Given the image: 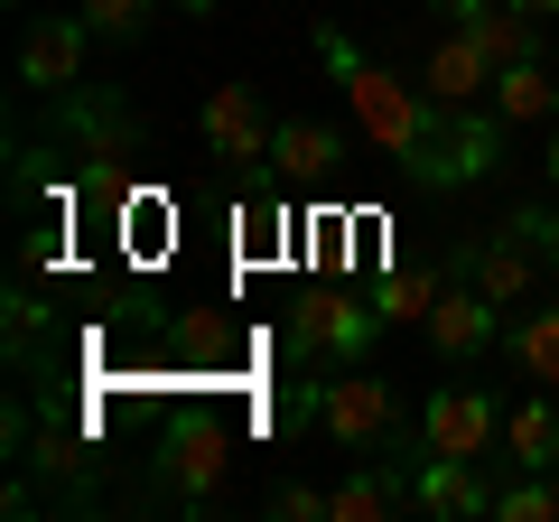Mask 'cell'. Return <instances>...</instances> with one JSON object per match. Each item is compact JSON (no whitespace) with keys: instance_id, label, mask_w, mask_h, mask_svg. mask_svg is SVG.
<instances>
[{"instance_id":"cell-1","label":"cell","mask_w":559,"mask_h":522,"mask_svg":"<svg viewBox=\"0 0 559 522\" xmlns=\"http://www.w3.org/2000/svg\"><path fill=\"white\" fill-rule=\"evenodd\" d=\"M318 57H326V75L345 84V103H355V121H364V141H373L411 187L448 197V187H476L485 168L503 159V131H513L503 112L439 103L429 84H411V75H392V66L355 57V38H336V28H318Z\"/></svg>"},{"instance_id":"cell-2","label":"cell","mask_w":559,"mask_h":522,"mask_svg":"<svg viewBox=\"0 0 559 522\" xmlns=\"http://www.w3.org/2000/svg\"><path fill=\"white\" fill-rule=\"evenodd\" d=\"M308 420H318L336 448L373 458V448H392L401 402H392V382H382V373H364V364H336L326 382H308Z\"/></svg>"},{"instance_id":"cell-3","label":"cell","mask_w":559,"mask_h":522,"mask_svg":"<svg viewBox=\"0 0 559 522\" xmlns=\"http://www.w3.org/2000/svg\"><path fill=\"white\" fill-rule=\"evenodd\" d=\"M382 327H392V318H382L373 289H326V299L289 308V345H299L308 364H326V373H336V364H364Z\"/></svg>"},{"instance_id":"cell-4","label":"cell","mask_w":559,"mask_h":522,"mask_svg":"<svg viewBox=\"0 0 559 522\" xmlns=\"http://www.w3.org/2000/svg\"><path fill=\"white\" fill-rule=\"evenodd\" d=\"M419 448H439V458H495L503 448V411L485 402L476 382H448V392H429V411H419Z\"/></svg>"},{"instance_id":"cell-5","label":"cell","mask_w":559,"mask_h":522,"mask_svg":"<svg viewBox=\"0 0 559 522\" xmlns=\"http://www.w3.org/2000/svg\"><path fill=\"white\" fill-rule=\"evenodd\" d=\"M419 336L439 345L448 364H476L485 345H503V308L485 299L476 281H439V299H429V318H419Z\"/></svg>"},{"instance_id":"cell-6","label":"cell","mask_w":559,"mask_h":522,"mask_svg":"<svg viewBox=\"0 0 559 522\" xmlns=\"http://www.w3.org/2000/svg\"><path fill=\"white\" fill-rule=\"evenodd\" d=\"M197 131H205V159L252 168V159H271V131H280V121L261 112L252 84H215V94H205V112H197Z\"/></svg>"},{"instance_id":"cell-7","label":"cell","mask_w":559,"mask_h":522,"mask_svg":"<svg viewBox=\"0 0 559 522\" xmlns=\"http://www.w3.org/2000/svg\"><path fill=\"white\" fill-rule=\"evenodd\" d=\"M84 47H103L94 28H84V10H57V20H38L20 38V84L28 94H66V84L84 75Z\"/></svg>"},{"instance_id":"cell-8","label":"cell","mask_w":559,"mask_h":522,"mask_svg":"<svg viewBox=\"0 0 559 522\" xmlns=\"http://www.w3.org/2000/svg\"><path fill=\"white\" fill-rule=\"evenodd\" d=\"M457 271H466V281H476L495 308H522V299H532V281L550 271V261L532 252V234H513V224H503L495 242H466V252H457Z\"/></svg>"},{"instance_id":"cell-9","label":"cell","mask_w":559,"mask_h":522,"mask_svg":"<svg viewBox=\"0 0 559 522\" xmlns=\"http://www.w3.org/2000/svg\"><path fill=\"white\" fill-rule=\"evenodd\" d=\"M429 10H448V28H466V38H476L495 66L540 57V47H532V20H522L513 0H429Z\"/></svg>"},{"instance_id":"cell-10","label":"cell","mask_w":559,"mask_h":522,"mask_svg":"<svg viewBox=\"0 0 559 522\" xmlns=\"http://www.w3.org/2000/svg\"><path fill=\"white\" fill-rule=\"evenodd\" d=\"M215 476H224V429L178 420V439H168V458H159V485H168V495H187V503H205V495H215Z\"/></svg>"},{"instance_id":"cell-11","label":"cell","mask_w":559,"mask_h":522,"mask_svg":"<svg viewBox=\"0 0 559 522\" xmlns=\"http://www.w3.org/2000/svg\"><path fill=\"white\" fill-rule=\"evenodd\" d=\"M419 84H429L439 103H485V94H495V57H485L466 28H448V38L429 47V75H419Z\"/></svg>"},{"instance_id":"cell-12","label":"cell","mask_w":559,"mask_h":522,"mask_svg":"<svg viewBox=\"0 0 559 522\" xmlns=\"http://www.w3.org/2000/svg\"><path fill=\"white\" fill-rule=\"evenodd\" d=\"M382 513H411V495H401V466H355L345 485H326V522H382Z\"/></svg>"},{"instance_id":"cell-13","label":"cell","mask_w":559,"mask_h":522,"mask_svg":"<svg viewBox=\"0 0 559 522\" xmlns=\"http://www.w3.org/2000/svg\"><path fill=\"white\" fill-rule=\"evenodd\" d=\"M503 466H532V476L559 466V402H550V392L503 411Z\"/></svg>"},{"instance_id":"cell-14","label":"cell","mask_w":559,"mask_h":522,"mask_svg":"<svg viewBox=\"0 0 559 522\" xmlns=\"http://www.w3.org/2000/svg\"><path fill=\"white\" fill-rule=\"evenodd\" d=\"M495 112L503 121H559V66H540V57L495 66Z\"/></svg>"},{"instance_id":"cell-15","label":"cell","mask_w":559,"mask_h":522,"mask_svg":"<svg viewBox=\"0 0 559 522\" xmlns=\"http://www.w3.org/2000/svg\"><path fill=\"white\" fill-rule=\"evenodd\" d=\"M271 159H280V178H326V168L345 159V141L326 131V121H280V131H271Z\"/></svg>"},{"instance_id":"cell-16","label":"cell","mask_w":559,"mask_h":522,"mask_svg":"<svg viewBox=\"0 0 559 522\" xmlns=\"http://www.w3.org/2000/svg\"><path fill=\"white\" fill-rule=\"evenodd\" d=\"M503 345H513V364H522L532 382H559V308H532Z\"/></svg>"},{"instance_id":"cell-17","label":"cell","mask_w":559,"mask_h":522,"mask_svg":"<svg viewBox=\"0 0 559 522\" xmlns=\"http://www.w3.org/2000/svg\"><path fill=\"white\" fill-rule=\"evenodd\" d=\"M495 522H559V476H532V466H513V485L495 495Z\"/></svg>"},{"instance_id":"cell-18","label":"cell","mask_w":559,"mask_h":522,"mask_svg":"<svg viewBox=\"0 0 559 522\" xmlns=\"http://www.w3.org/2000/svg\"><path fill=\"white\" fill-rule=\"evenodd\" d=\"M150 20H159V0H84V28H94L103 47H131V38H150Z\"/></svg>"},{"instance_id":"cell-19","label":"cell","mask_w":559,"mask_h":522,"mask_svg":"<svg viewBox=\"0 0 559 522\" xmlns=\"http://www.w3.org/2000/svg\"><path fill=\"white\" fill-rule=\"evenodd\" d=\"M373 299H382V318H429V299H439V281H419V271H411V281H382Z\"/></svg>"},{"instance_id":"cell-20","label":"cell","mask_w":559,"mask_h":522,"mask_svg":"<svg viewBox=\"0 0 559 522\" xmlns=\"http://www.w3.org/2000/svg\"><path fill=\"white\" fill-rule=\"evenodd\" d=\"M271 513L280 522H326V495H318V485H299V476H280L271 485Z\"/></svg>"},{"instance_id":"cell-21","label":"cell","mask_w":559,"mask_h":522,"mask_svg":"<svg viewBox=\"0 0 559 522\" xmlns=\"http://www.w3.org/2000/svg\"><path fill=\"white\" fill-rule=\"evenodd\" d=\"M513 234H532V252L559 271V205H522V215H513Z\"/></svg>"},{"instance_id":"cell-22","label":"cell","mask_w":559,"mask_h":522,"mask_svg":"<svg viewBox=\"0 0 559 522\" xmlns=\"http://www.w3.org/2000/svg\"><path fill=\"white\" fill-rule=\"evenodd\" d=\"M168 10H187V20H215V10H224V0H168Z\"/></svg>"},{"instance_id":"cell-23","label":"cell","mask_w":559,"mask_h":522,"mask_svg":"<svg viewBox=\"0 0 559 522\" xmlns=\"http://www.w3.org/2000/svg\"><path fill=\"white\" fill-rule=\"evenodd\" d=\"M513 10L522 20H559V0H513Z\"/></svg>"},{"instance_id":"cell-24","label":"cell","mask_w":559,"mask_h":522,"mask_svg":"<svg viewBox=\"0 0 559 522\" xmlns=\"http://www.w3.org/2000/svg\"><path fill=\"white\" fill-rule=\"evenodd\" d=\"M540 168H550V187H559V121H550V150H540Z\"/></svg>"},{"instance_id":"cell-25","label":"cell","mask_w":559,"mask_h":522,"mask_svg":"<svg viewBox=\"0 0 559 522\" xmlns=\"http://www.w3.org/2000/svg\"><path fill=\"white\" fill-rule=\"evenodd\" d=\"M20 10H28V0H20Z\"/></svg>"},{"instance_id":"cell-26","label":"cell","mask_w":559,"mask_h":522,"mask_svg":"<svg viewBox=\"0 0 559 522\" xmlns=\"http://www.w3.org/2000/svg\"><path fill=\"white\" fill-rule=\"evenodd\" d=\"M550 476H559V466H550Z\"/></svg>"}]
</instances>
